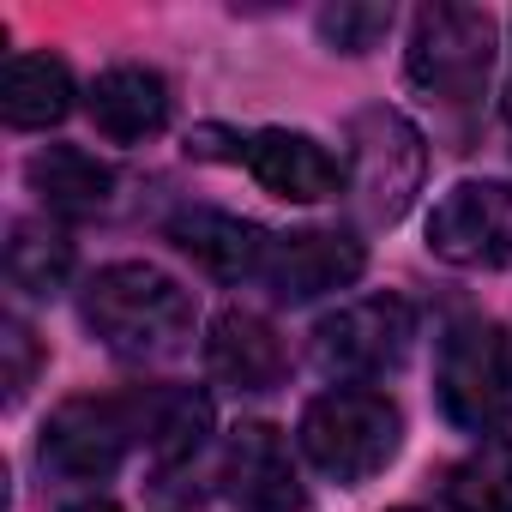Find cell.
<instances>
[{"label":"cell","instance_id":"6da1fadb","mask_svg":"<svg viewBox=\"0 0 512 512\" xmlns=\"http://www.w3.org/2000/svg\"><path fill=\"white\" fill-rule=\"evenodd\" d=\"M85 326L103 338V350L127 356V362H169L193 344V296L145 266V260H121V266H103L91 284H85Z\"/></svg>","mask_w":512,"mask_h":512},{"label":"cell","instance_id":"7a4b0ae2","mask_svg":"<svg viewBox=\"0 0 512 512\" xmlns=\"http://www.w3.org/2000/svg\"><path fill=\"white\" fill-rule=\"evenodd\" d=\"M296 440H302V452L320 476H332L344 488H362L398 458L404 410L374 386H332L302 410Z\"/></svg>","mask_w":512,"mask_h":512},{"label":"cell","instance_id":"3957f363","mask_svg":"<svg viewBox=\"0 0 512 512\" xmlns=\"http://www.w3.org/2000/svg\"><path fill=\"white\" fill-rule=\"evenodd\" d=\"M440 416L464 434H494L512 404V338L494 320H452L434 356Z\"/></svg>","mask_w":512,"mask_h":512},{"label":"cell","instance_id":"277c9868","mask_svg":"<svg viewBox=\"0 0 512 512\" xmlns=\"http://www.w3.org/2000/svg\"><path fill=\"white\" fill-rule=\"evenodd\" d=\"M428 175V145L398 109H362L350 121V205L362 223L392 229Z\"/></svg>","mask_w":512,"mask_h":512},{"label":"cell","instance_id":"5b68a950","mask_svg":"<svg viewBox=\"0 0 512 512\" xmlns=\"http://www.w3.org/2000/svg\"><path fill=\"white\" fill-rule=\"evenodd\" d=\"M494 67V19L482 7H422L410 25V85L434 103H476Z\"/></svg>","mask_w":512,"mask_h":512},{"label":"cell","instance_id":"8992f818","mask_svg":"<svg viewBox=\"0 0 512 512\" xmlns=\"http://www.w3.org/2000/svg\"><path fill=\"white\" fill-rule=\"evenodd\" d=\"M133 446H145L139 392L133 398H67L43 422V464L67 482H109Z\"/></svg>","mask_w":512,"mask_h":512},{"label":"cell","instance_id":"52a82bcc","mask_svg":"<svg viewBox=\"0 0 512 512\" xmlns=\"http://www.w3.org/2000/svg\"><path fill=\"white\" fill-rule=\"evenodd\" d=\"M410 344H416V308L404 296H362L314 326V362L350 386L398 374L410 362Z\"/></svg>","mask_w":512,"mask_h":512},{"label":"cell","instance_id":"ba28073f","mask_svg":"<svg viewBox=\"0 0 512 512\" xmlns=\"http://www.w3.org/2000/svg\"><path fill=\"white\" fill-rule=\"evenodd\" d=\"M428 253L458 272H506L512 266V187L506 181H458L428 211Z\"/></svg>","mask_w":512,"mask_h":512},{"label":"cell","instance_id":"9c48e42d","mask_svg":"<svg viewBox=\"0 0 512 512\" xmlns=\"http://www.w3.org/2000/svg\"><path fill=\"white\" fill-rule=\"evenodd\" d=\"M362 272H368V247L356 235H344V229H290V235H272L260 284L278 302H314V296L350 290Z\"/></svg>","mask_w":512,"mask_h":512},{"label":"cell","instance_id":"30bf717a","mask_svg":"<svg viewBox=\"0 0 512 512\" xmlns=\"http://www.w3.org/2000/svg\"><path fill=\"white\" fill-rule=\"evenodd\" d=\"M241 163L266 193L290 199V205H320L338 199L350 181V163H338L314 133H290V127H266L241 139Z\"/></svg>","mask_w":512,"mask_h":512},{"label":"cell","instance_id":"8fae6325","mask_svg":"<svg viewBox=\"0 0 512 512\" xmlns=\"http://www.w3.org/2000/svg\"><path fill=\"white\" fill-rule=\"evenodd\" d=\"M223 488L247 512H302V470L272 422H241L223 446Z\"/></svg>","mask_w":512,"mask_h":512},{"label":"cell","instance_id":"7c38bea8","mask_svg":"<svg viewBox=\"0 0 512 512\" xmlns=\"http://www.w3.org/2000/svg\"><path fill=\"white\" fill-rule=\"evenodd\" d=\"M169 241L217 284H260L266 253H272V235L260 223H247L235 211H211V205L175 211L169 217Z\"/></svg>","mask_w":512,"mask_h":512},{"label":"cell","instance_id":"4fadbf2b","mask_svg":"<svg viewBox=\"0 0 512 512\" xmlns=\"http://www.w3.org/2000/svg\"><path fill=\"white\" fill-rule=\"evenodd\" d=\"M169 103L175 97H169L163 73H151V67H109L91 85V97H85L91 127L109 145H145V139H157L169 127Z\"/></svg>","mask_w":512,"mask_h":512},{"label":"cell","instance_id":"5bb4252c","mask_svg":"<svg viewBox=\"0 0 512 512\" xmlns=\"http://www.w3.org/2000/svg\"><path fill=\"white\" fill-rule=\"evenodd\" d=\"M205 362L229 392H272L284 380V338L272 332V320L247 314V308H229V314L211 320Z\"/></svg>","mask_w":512,"mask_h":512},{"label":"cell","instance_id":"9a60e30c","mask_svg":"<svg viewBox=\"0 0 512 512\" xmlns=\"http://www.w3.org/2000/svg\"><path fill=\"white\" fill-rule=\"evenodd\" d=\"M25 181L31 193L55 211V217H97L115 193V169L97 163L85 145H43L31 163H25Z\"/></svg>","mask_w":512,"mask_h":512},{"label":"cell","instance_id":"2e32d148","mask_svg":"<svg viewBox=\"0 0 512 512\" xmlns=\"http://www.w3.org/2000/svg\"><path fill=\"white\" fill-rule=\"evenodd\" d=\"M73 67L61 55H13L7 73H0V121L37 133L73 115Z\"/></svg>","mask_w":512,"mask_h":512},{"label":"cell","instance_id":"e0dca14e","mask_svg":"<svg viewBox=\"0 0 512 512\" xmlns=\"http://www.w3.org/2000/svg\"><path fill=\"white\" fill-rule=\"evenodd\" d=\"M145 404V452L157 464H181L205 446L211 434V398L193 392V386H151L139 392Z\"/></svg>","mask_w":512,"mask_h":512},{"label":"cell","instance_id":"ac0fdd59","mask_svg":"<svg viewBox=\"0 0 512 512\" xmlns=\"http://www.w3.org/2000/svg\"><path fill=\"white\" fill-rule=\"evenodd\" d=\"M7 278L13 290L25 296H61L67 278H73V241L49 223H13V241H7Z\"/></svg>","mask_w":512,"mask_h":512},{"label":"cell","instance_id":"d6986e66","mask_svg":"<svg viewBox=\"0 0 512 512\" xmlns=\"http://www.w3.org/2000/svg\"><path fill=\"white\" fill-rule=\"evenodd\" d=\"M452 512H512V440H482L452 476H446Z\"/></svg>","mask_w":512,"mask_h":512},{"label":"cell","instance_id":"ffe728a7","mask_svg":"<svg viewBox=\"0 0 512 512\" xmlns=\"http://www.w3.org/2000/svg\"><path fill=\"white\" fill-rule=\"evenodd\" d=\"M386 31H392V7H374V0H338L320 13V43L338 55H368L386 43Z\"/></svg>","mask_w":512,"mask_h":512},{"label":"cell","instance_id":"44dd1931","mask_svg":"<svg viewBox=\"0 0 512 512\" xmlns=\"http://www.w3.org/2000/svg\"><path fill=\"white\" fill-rule=\"evenodd\" d=\"M0 350H7V404H25V392L37 386V368H43V344L25 320H7L0 326Z\"/></svg>","mask_w":512,"mask_h":512},{"label":"cell","instance_id":"7402d4cb","mask_svg":"<svg viewBox=\"0 0 512 512\" xmlns=\"http://www.w3.org/2000/svg\"><path fill=\"white\" fill-rule=\"evenodd\" d=\"M398 512H410V506H398Z\"/></svg>","mask_w":512,"mask_h":512}]
</instances>
